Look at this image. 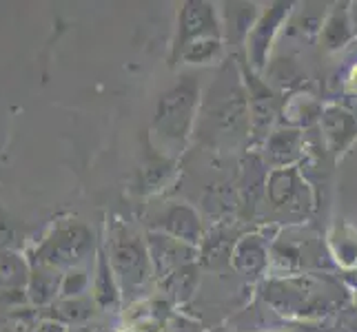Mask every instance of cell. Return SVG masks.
<instances>
[{
	"label": "cell",
	"mask_w": 357,
	"mask_h": 332,
	"mask_svg": "<svg viewBox=\"0 0 357 332\" xmlns=\"http://www.w3.org/2000/svg\"><path fill=\"white\" fill-rule=\"evenodd\" d=\"M89 246V235L82 226H65L49 235L33 253L36 266L63 268L76 264Z\"/></svg>",
	"instance_id": "obj_1"
},
{
	"label": "cell",
	"mask_w": 357,
	"mask_h": 332,
	"mask_svg": "<svg viewBox=\"0 0 357 332\" xmlns=\"http://www.w3.org/2000/svg\"><path fill=\"white\" fill-rule=\"evenodd\" d=\"M31 268L18 253L0 248V292H18L27 288Z\"/></svg>",
	"instance_id": "obj_2"
},
{
	"label": "cell",
	"mask_w": 357,
	"mask_h": 332,
	"mask_svg": "<svg viewBox=\"0 0 357 332\" xmlns=\"http://www.w3.org/2000/svg\"><path fill=\"white\" fill-rule=\"evenodd\" d=\"M58 292V277L54 273V268L36 266L31 270L29 284H27V297L31 303H47L56 297Z\"/></svg>",
	"instance_id": "obj_3"
},
{
	"label": "cell",
	"mask_w": 357,
	"mask_h": 332,
	"mask_svg": "<svg viewBox=\"0 0 357 332\" xmlns=\"http://www.w3.org/2000/svg\"><path fill=\"white\" fill-rule=\"evenodd\" d=\"M38 332H60V326H54V324H45L43 328H38Z\"/></svg>",
	"instance_id": "obj_4"
}]
</instances>
